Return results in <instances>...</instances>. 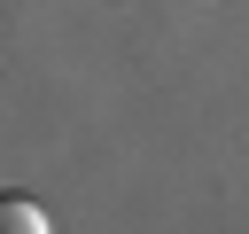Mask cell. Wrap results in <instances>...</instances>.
<instances>
[{
    "instance_id": "6da1fadb",
    "label": "cell",
    "mask_w": 249,
    "mask_h": 234,
    "mask_svg": "<svg viewBox=\"0 0 249 234\" xmlns=\"http://www.w3.org/2000/svg\"><path fill=\"white\" fill-rule=\"evenodd\" d=\"M0 234H54V218L39 211V195H0Z\"/></svg>"
}]
</instances>
